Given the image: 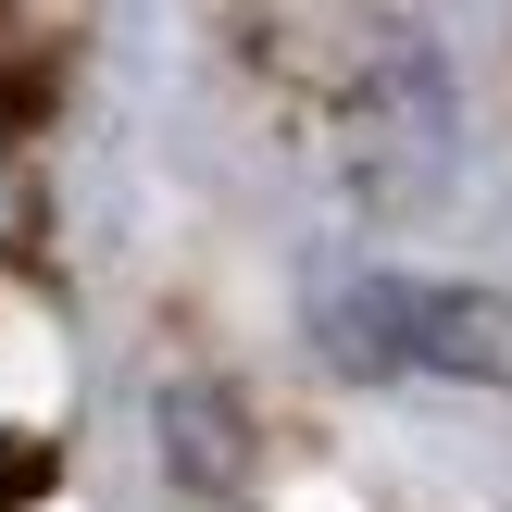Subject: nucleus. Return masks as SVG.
Returning <instances> with one entry per match:
<instances>
[{"instance_id": "obj_4", "label": "nucleus", "mask_w": 512, "mask_h": 512, "mask_svg": "<svg viewBox=\"0 0 512 512\" xmlns=\"http://www.w3.org/2000/svg\"><path fill=\"white\" fill-rule=\"evenodd\" d=\"M50 488H63V438L38 413H0V512H38Z\"/></svg>"}, {"instance_id": "obj_3", "label": "nucleus", "mask_w": 512, "mask_h": 512, "mask_svg": "<svg viewBox=\"0 0 512 512\" xmlns=\"http://www.w3.org/2000/svg\"><path fill=\"white\" fill-rule=\"evenodd\" d=\"M150 438H163L175 500H200V512H238L263 488V413H250L225 375H175V388L150 400Z\"/></svg>"}, {"instance_id": "obj_2", "label": "nucleus", "mask_w": 512, "mask_h": 512, "mask_svg": "<svg viewBox=\"0 0 512 512\" xmlns=\"http://www.w3.org/2000/svg\"><path fill=\"white\" fill-rule=\"evenodd\" d=\"M450 150H463V100L450 63L425 38H375L338 88V175L363 213H425L450 188Z\"/></svg>"}, {"instance_id": "obj_5", "label": "nucleus", "mask_w": 512, "mask_h": 512, "mask_svg": "<svg viewBox=\"0 0 512 512\" xmlns=\"http://www.w3.org/2000/svg\"><path fill=\"white\" fill-rule=\"evenodd\" d=\"M38 225H50V188H38V163H25L13 138H0V275L38 250Z\"/></svg>"}, {"instance_id": "obj_1", "label": "nucleus", "mask_w": 512, "mask_h": 512, "mask_svg": "<svg viewBox=\"0 0 512 512\" xmlns=\"http://www.w3.org/2000/svg\"><path fill=\"white\" fill-rule=\"evenodd\" d=\"M313 350L363 388H512V300L475 275L413 263H325L300 300Z\"/></svg>"}]
</instances>
